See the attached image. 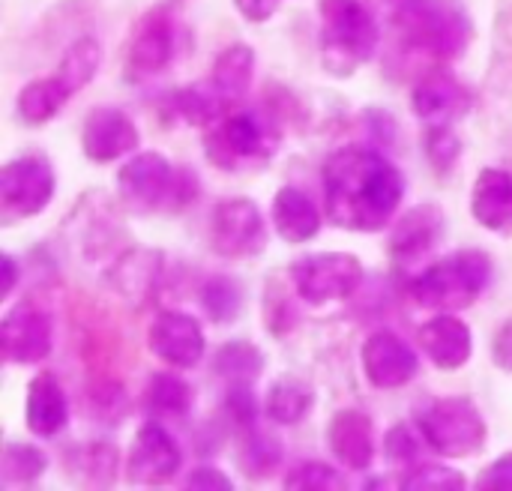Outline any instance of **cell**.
Here are the masks:
<instances>
[{
  "label": "cell",
  "mask_w": 512,
  "mask_h": 491,
  "mask_svg": "<svg viewBox=\"0 0 512 491\" xmlns=\"http://www.w3.org/2000/svg\"><path fill=\"white\" fill-rule=\"evenodd\" d=\"M327 219L354 234L384 231L402 207L405 177L384 150L345 144L324 159L321 168Z\"/></svg>",
  "instance_id": "cell-1"
},
{
  "label": "cell",
  "mask_w": 512,
  "mask_h": 491,
  "mask_svg": "<svg viewBox=\"0 0 512 491\" xmlns=\"http://www.w3.org/2000/svg\"><path fill=\"white\" fill-rule=\"evenodd\" d=\"M282 144V126L270 108L228 111L204 132V156L213 168L240 174L270 165Z\"/></svg>",
  "instance_id": "cell-2"
},
{
  "label": "cell",
  "mask_w": 512,
  "mask_h": 491,
  "mask_svg": "<svg viewBox=\"0 0 512 491\" xmlns=\"http://www.w3.org/2000/svg\"><path fill=\"white\" fill-rule=\"evenodd\" d=\"M495 264L483 249H459L444 255L408 279V294L423 309L462 312L471 309L492 285Z\"/></svg>",
  "instance_id": "cell-3"
},
{
  "label": "cell",
  "mask_w": 512,
  "mask_h": 491,
  "mask_svg": "<svg viewBox=\"0 0 512 491\" xmlns=\"http://www.w3.org/2000/svg\"><path fill=\"white\" fill-rule=\"evenodd\" d=\"M321 66L333 78H351L363 69L381 42V27L363 0H318Z\"/></svg>",
  "instance_id": "cell-4"
},
{
  "label": "cell",
  "mask_w": 512,
  "mask_h": 491,
  "mask_svg": "<svg viewBox=\"0 0 512 491\" xmlns=\"http://www.w3.org/2000/svg\"><path fill=\"white\" fill-rule=\"evenodd\" d=\"M402 39L438 60H456L474 39V24L459 3L450 0H390Z\"/></svg>",
  "instance_id": "cell-5"
},
{
  "label": "cell",
  "mask_w": 512,
  "mask_h": 491,
  "mask_svg": "<svg viewBox=\"0 0 512 491\" xmlns=\"http://www.w3.org/2000/svg\"><path fill=\"white\" fill-rule=\"evenodd\" d=\"M417 429L423 441L444 459H468L486 447L489 426L483 411L468 396L435 399L417 414Z\"/></svg>",
  "instance_id": "cell-6"
},
{
  "label": "cell",
  "mask_w": 512,
  "mask_h": 491,
  "mask_svg": "<svg viewBox=\"0 0 512 491\" xmlns=\"http://www.w3.org/2000/svg\"><path fill=\"white\" fill-rule=\"evenodd\" d=\"M180 168L171 165L159 150H144L126 159L114 177L117 204L132 216L174 213L177 207Z\"/></svg>",
  "instance_id": "cell-7"
},
{
  "label": "cell",
  "mask_w": 512,
  "mask_h": 491,
  "mask_svg": "<svg viewBox=\"0 0 512 491\" xmlns=\"http://www.w3.org/2000/svg\"><path fill=\"white\" fill-rule=\"evenodd\" d=\"M57 192V174L48 156L24 153L0 168V222L12 228L15 222L39 216Z\"/></svg>",
  "instance_id": "cell-8"
},
{
  "label": "cell",
  "mask_w": 512,
  "mask_h": 491,
  "mask_svg": "<svg viewBox=\"0 0 512 491\" xmlns=\"http://www.w3.org/2000/svg\"><path fill=\"white\" fill-rule=\"evenodd\" d=\"M291 282L297 297L309 306L342 303L357 294L363 282V264L351 252H318L291 264Z\"/></svg>",
  "instance_id": "cell-9"
},
{
  "label": "cell",
  "mask_w": 512,
  "mask_h": 491,
  "mask_svg": "<svg viewBox=\"0 0 512 491\" xmlns=\"http://www.w3.org/2000/svg\"><path fill=\"white\" fill-rule=\"evenodd\" d=\"M0 351L9 366H39L54 351V318L51 312L27 297L6 309L0 321Z\"/></svg>",
  "instance_id": "cell-10"
},
{
  "label": "cell",
  "mask_w": 512,
  "mask_h": 491,
  "mask_svg": "<svg viewBox=\"0 0 512 491\" xmlns=\"http://www.w3.org/2000/svg\"><path fill=\"white\" fill-rule=\"evenodd\" d=\"M210 249L225 261H249L267 249V222L252 198H225L210 216Z\"/></svg>",
  "instance_id": "cell-11"
},
{
  "label": "cell",
  "mask_w": 512,
  "mask_h": 491,
  "mask_svg": "<svg viewBox=\"0 0 512 491\" xmlns=\"http://www.w3.org/2000/svg\"><path fill=\"white\" fill-rule=\"evenodd\" d=\"M444 231H447V216L438 201H423V204L411 207L405 216H399V222L393 225L390 240H387L393 270L408 273V279L417 270H423L426 258L441 246Z\"/></svg>",
  "instance_id": "cell-12"
},
{
  "label": "cell",
  "mask_w": 512,
  "mask_h": 491,
  "mask_svg": "<svg viewBox=\"0 0 512 491\" xmlns=\"http://www.w3.org/2000/svg\"><path fill=\"white\" fill-rule=\"evenodd\" d=\"M183 465V450L159 420H147L126 453V483L135 489L168 486Z\"/></svg>",
  "instance_id": "cell-13"
},
{
  "label": "cell",
  "mask_w": 512,
  "mask_h": 491,
  "mask_svg": "<svg viewBox=\"0 0 512 491\" xmlns=\"http://www.w3.org/2000/svg\"><path fill=\"white\" fill-rule=\"evenodd\" d=\"M147 348L159 363L171 369H195L207 354V336L192 315L165 309L147 330Z\"/></svg>",
  "instance_id": "cell-14"
},
{
  "label": "cell",
  "mask_w": 512,
  "mask_h": 491,
  "mask_svg": "<svg viewBox=\"0 0 512 491\" xmlns=\"http://www.w3.org/2000/svg\"><path fill=\"white\" fill-rule=\"evenodd\" d=\"M138 144H141L138 126L123 108L96 105L93 111H87V117L81 123V153L90 162H96V165L117 162V159L135 153Z\"/></svg>",
  "instance_id": "cell-15"
},
{
  "label": "cell",
  "mask_w": 512,
  "mask_h": 491,
  "mask_svg": "<svg viewBox=\"0 0 512 491\" xmlns=\"http://www.w3.org/2000/svg\"><path fill=\"white\" fill-rule=\"evenodd\" d=\"M360 363L375 390H402L420 372L417 351L393 330H375L360 348Z\"/></svg>",
  "instance_id": "cell-16"
},
{
  "label": "cell",
  "mask_w": 512,
  "mask_h": 491,
  "mask_svg": "<svg viewBox=\"0 0 512 491\" xmlns=\"http://www.w3.org/2000/svg\"><path fill=\"white\" fill-rule=\"evenodd\" d=\"M174 36V18L165 6L147 12L126 48V78L138 84L150 75H159L174 57Z\"/></svg>",
  "instance_id": "cell-17"
},
{
  "label": "cell",
  "mask_w": 512,
  "mask_h": 491,
  "mask_svg": "<svg viewBox=\"0 0 512 491\" xmlns=\"http://www.w3.org/2000/svg\"><path fill=\"white\" fill-rule=\"evenodd\" d=\"M165 255L159 249H123L114 255V261L105 270V282L114 294H120L132 306H147L165 279Z\"/></svg>",
  "instance_id": "cell-18"
},
{
  "label": "cell",
  "mask_w": 512,
  "mask_h": 491,
  "mask_svg": "<svg viewBox=\"0 0 512 491\" xmlns=\"http://www.w3.org/2000/svg\"><path fill=\"white\" fill-rule=\"evenodd\" d=\"M411 108L426 126H453L471 108V90L450 72L432 69L411 90Z\"/></svg>",
  "instance_id": "cell-19"
},
{
  "label": "cell",
  "mask_w": 512,
  "mask_h": 491,
  "mask_svg": "<svg viewBox=\"0 0 512 491\" xmlns=\"http://www.w3.org/2000/svg\"><path fill=\"white\" fill-rule=\"evenodd\" d=\"M327 447L345 471H369L375 462V423L360 408H342L327 423Z\"/></svg>",
  "instance_id": "cell-20"
},
{
  "label": "cell",
  "mask_w": 512,
  "mask_h": 491,
  "mask_svg": "<svg viewBox=\"0 0 512 491\" xmlns=\"http://www.w3.org/2000/svg\"><path fill=\"white\" fill-rule=\"evenodd\" d=\"M417 345L441 372H459L474 354L471 327L456 312H441L417 330Z\"/></svg>",
  "instance_id": "cell-21"
},
{
  "label": "cell",
  "mask_w": 512,
  "mask_h": 491,
  "mask_svg": "<svg viewBox=\"0 0 512 491\" xmlns=\"http://www.w3.org/2000/svg\"><path fill=\"white\" fill-rule=\"evenodd\" d=\"M24 423L36 438H54L69 423V402L54 372L42 369L30 378L24 393Z\"/></svg>",
  "instance_id": "cell-22"
},
{
  "label": "cell",
  "mask_w": 512,
  "mask_h": 491,
  "mask_svg": "<svg viewBox=\"0 0 512 491\" xmlns=\"http://www.w3.org/2000/svg\"><path fill=\"white\" fill-rule=\"evenodd\" d=\"M471 216L480 228L512 237V174L504 168H483L471 186Z\"/></svg>",
  "instance_id": "cell-23"
},
{
  "label": "cell",
  "mask_w": 512,
  "mask_h": 491,
  "mask_svg": "<svg viewBox=\"0 0 512 491\" xmlns=\"http://www.w3.org/2000/svg\"><path fill=\"white\" fill-rule=\"evenodd\" d=\"M270 225L285 243H309L321 234V213L309 192L300 186H282L270 204Z\"/></svg>",
  "instance_id": "cell-24"
},
{
  "label": "cell",
  "mask_w": 512,
  "mask_h": 491,
  "mask_svg": "<svg viewBox=\"0 0 512 491\" xmlns=\"http://www.w3.org/2000/svg\"><path fill=\"white\" fill-rule=\"evenodd\" d=\"M66 480L84 489H108L117 483L120 474V453L108 441H90L66 450Z\"/></svg>",
  "instance_id": "cell-25"
},
{
  "label": "cell",
  "mask_w": 512,
  "mask_h": 491,
  "mask_svg": "<svg viewBox=\"0 0 512 491\" xmlns=\"http://www.w3.org/2000/svg\"><path fill=\"white\" fill-rule=\"evenodd\" d=\"M168 108H171V114H174L177 120H183L186 126L210 129V126H216V123L228 114L231 102H228V99L213 87V81L207 78V81H198V84H189V87L174 90L171 99H168Z\"/></svg>",
  "instance_id": "cell-26"
},
{
  "label": "cell",
  "mask_w": 512,
  "mask_h": 491,
  "mask_svg": "<svg viewBox=\"0 0 512 491\" xmlns=\"http://www.w3.org/2000/svg\"><path fill=\"white\" fill-rule=\"evenodd\" d=\"M105 201L108 198L102 192H96L93 201L84 198V204L69 219V225H75V231L81 237V252L87 258H102L105 252H111V240L120 237V228H117L120 222L111 219V207Z\"/></svg>",
  "instance_id": "cell-27"
},
{
  "label": "cell",
  "mask_w": 512,
  "mask_h": 491,
  "mask_svg": "<svg viewBox=\"0 0 512 491\" xmlns=\"http://www.w3.org/2000/svg\"><path fill=\"white\" fill-rule=\"evenodd\" d=\"M255 78V51L246 42H231L228 48H222L210 66V81L213 87L234 105L240 102Z\"/></svg>",
  "instance_id": "cell-28"
},
{
  "label": "cell",
  "mask_w": 512,
  "mask_h": 491,
  "mask_svg": "<svg viewBox=\"0 0 512 491\" xmlns=\"http://www.w3.org/2000/svg\"><path fill=\"white\" fill-rule=\"evenodd\" d=\"M312 405H315V390L303 378H297V375H279L267 387L264 414L276 426H297V423L306 420V414L312 411Z\"/></svg>",
  "instance_id": "cell-29"
},
{
  "label": "cell",
  "mask_w": 512,
  "mask_h": 491,
  "mask_svg": "<svg viewBox=\"0 0 512 491\" xmlns=\"http://www.w3.org/2000/svg\"><path fill=\"white\" fill-rule=\"evenodd\" d=\"M282 444L276 435L252 426V429H240V444H237V468L246 480L252 483H264L270 480L279 465H282Z\"/></svg>",
  "instance_id": "cell-30"
},
{
  "label": "cell",
  "mask_w": 512,
  "mask_h": 491,
  "mask_svg": "<svg viewBox=\"0 0 512 491\" xmlns=\"http://www.w3.org/2000/svg\"><path fill=\"white\" fill-rule=\"evenodd\" d=\"M69 90L57 81V75H45V78H33L27 81L21 90H18V99H15V111L18 117L27 123V126H42L48 120H54L63 105L69 102Z\"/></svg>",
  "instance_id": "cell-31"
},
{
  "label": "cell",
  "mask_w": 512,
  "mask_h": 491,
  "mask_svg": "<svg viewBox=\"0 0 512 491\" xmlns=\"http://www.w3.org/2000/svg\"><path fill=\"white\" fill-rule=\"evenodd\" d=\"M144 411L150 414V420H162V417H186L195 405V390L174 372H156L150 375L144 396H141Z\"/></svg>",
  "instance_id": "cell-32"
},
{
  "label": "cell",
  "mask_w": 512,
  "mask_h": 491,
  "mask_svg": "<svg viewBox=\"0 0 512 491\" xmlns=\"http://www.w3.org/2000/svg\"><path fill=\"white\" fill-rule=\"evenodd\" d=\"M99 63H102V45L93 36H81L63 51L54 75L69 90V96H75L93 81V75L99 72Z\"/></svg>",
  "instance_id": "cell-33"
},
{
  "label": "cell",
  "mask_w": 512,
  "mask_h": 491,
  "mask_svg": "<svg viewBox=\"0 0 512 491\" xmlns=\"http://www.w3.org/2000/svg\"><path fill=\"white\" fill-rule=\"evenodd\" d=\"M264 354L252 342H225L213 354V375L228 384H255L264 372Z\"/></svg>",
  "instance_id": "cell-34"
},
{
  "label": "cell",
  "mask_w": 512,
  "mask_h": 491,
  "mask_svg": "<svg viewBox=\"0 0 512 491\" xmlns=\"http://www.w3.org/2000/svg\"><path fill=\"white\" fill-rule=\"evenodd\" d=\"M48 471V456L24 441H6L0 453V486H33Z\"/></svg>",
  "instance_id": "cell-35"
},
{
  "label": "cell",
  "mask_w": 512,
  "mask_h": 491,
  "mask_svg": "<svg viewBox=\"0 0 512 491\" xmlns=\"http://www.w3.org/2000/svg\"><path fill=\"white\" fill-rule=\"evenodd\" d=\"M201 309L213 324H234L237 315L243 312V288L231 276H210L201 291H198Z\"/></svg>",
  "instance_id": "cell-36"
},
{
  "label": "cell",
  "mask_w": 512,
  "mask_h": 491,
  "mask_svg": "<svg viewBox=\"0 0 512 491\" xmlns=\"http://www.w3.org/2000/svg\"><path fill=\"white\" fill-rule=\"evenodd\" d=\"M423 150L438 174H450V168L462 159V138L456 135L453 126H426Z\"/></svg>",
  "instance_id": "cell-37"
},
{
  "label": "cell",
  "mask_w": 512,
  "mask_h": 491,
  "mask_svg": "<svg viewBox=\"0 0 512 491\" xmlns=\"http://www.w3.org/2000/svg\"><path fill=\"white\" fill-rule=\"evenodd\" d=\"M285 489L294 491H345L348 489V477L324 462H300L294 471H288L285 477Z\"/></svg>",
  "instance_id": "cell-38"
},
{
  "label": "cell",
  "mask_w": 512,
  "mask_h": 491,
  "mask_svg": "<svg viewBox=\"0 0 512 491\" xmlns=\"http://www.w3.org/2000/svg\"><path fill=\"white\" fill-rule=\"evenodd\" d=\"M399 489L411 491H462L468 489V477L450 465H417L414 471H408L402 477Z\"/></svg>",
  "instance_id": "cell-39"
},
{
  "label": "cell",
  "mask_w": 512,
  "mask_h": 491,
  "mask_svg": "<svg viewBox=\"0 0 512 491\" xmlns=\"http://www.w3.org/2000/svg\"><path fill=\"white\" fill-rule=\"evenodd\" d=\"M264 327H267L276 339H285V336L297 327L294 300H291V294H288L279 282H270V288H267V294H264Z\"/></svg>",
  "instance_id": "cell-40"
},
{
  "label": "cell",
  "mask_w": 512,
  "mask_h": 491,
  "mask_svg": "<svg viewBox=\"0 0 512 491\" xmlns=\"http://www.w3.org/2000/svg\"><path fill=\"white\" fill-rule=\"evenodd\" d=\"M255 384H228L225 390V414L237 423V429H252L258 426V396L252 390Z\"/></svg>",
  "instance_id": "cell-41"
},
{
  "label": "cell",
  "mask_w": 512,
  "mask_h": 491,
  "mask_svg": "<svg viewBox=\"0 0 512 491\" xmlns=\"http://www.w3.org/2000/svg\"><path fill=\"white\" fill-rule=\"evenodd\" d=\"M90 405H93V414H99V420H105L108 426L123 423L129 414V396H126L123 384H117V381L90 393Z\"/></svg>",
  "instance_id": "cell-42"
},
{
  "label": "cell",
  "mask_w": 512,
  "mask_h": 491,
  "mask_svg": "<svg viewBox=\"0 0 512 491\" xmlns=\"http://www.w3.org/2000/svg\"><path fill=\"white\" fill-rule=\"evenodd\" d=\"M384 456H387L390 465H399V468L414 465L420 459V441H417V435L405 423L390 426L387 435H384Z\"/></svg>",
  "instance_id": "cell-43"
},
{
  "label": "cell",
  "mask_w": 512,
  "mask_h": 491,
  "mask_svg": "<svg viewBox=\"0 0 512 491\" xmlns=\"http://www.w3.org/2000/svg\"><path fill=\"white\" fill-rule=\"evenodd\" d=\"M360 120H363V126H366V135L372 138V144H375L378 150H390V147L396 144V135H399V120H396V117H393L387 108H378V105H372V108H363Z\"/></svg>",
  "instance_id": "cell-44"
},
{
  "label": "cell",
  "mask_w": 512,
  "mask_h": 491,
  "mask_svg": "<svg viewBox=\"0 0 512 491\" xmlns=\"http://www.w3.org/2000/svg\"><path fill=\"white\" fill-rule=\"evenodd\" d=\"M477 489L512 491V453L498 456V459L477 477Z\"/></svg>",
  "instance_id": "cell-45"
},
{
  "label": "cell",
  "mask_w": 512,
  "mask_h": 491,
  "mask_svg": "<svg viewBox=\"0 0 512 491\" xmlns=\"http://www.w3.org/2000/svg\"><path fill=\"white\" fill-rule=\"evenodd\" d=\"M186 489L231 491L234 489V483H231V477L222 474L219 468H213V465H198V468L186 477Z\"/></svg>",
  "instance_id": "cell-46"
},
{
  "label": "cell",
  "mask_w": 512,
  "mask_h": 491,
  "mask_svg": "<svg viewBox=\"0 0 512 491\" xmlns=\"http://www.w3.org/2000/svg\"><path fill=\"white\" fill-rule=\"evenodd\" d=\"M237 12L252 21V24H264L276 15V9L282 6V0H234Z\"/></svg>",
  "instance_id": "cell-47"
},
{
  "label": "cell",
  "mask_w": 512,
  "mask_h": 491,
  "mask_svg": "<svg viewBox=\"0 0 512 491\" xmlns=\"http://www.w3.org/2000/svg\"><path fill=\"white\" fill-rule=\"evenodd\" d=\"M492 360L501 372L512 375V321L498 327V333L492 339Z\"/></svg>",
  "instance_id": "cell-48"
},
{
  "label": "cell",
  "mask_w": 512,
  "mask_h": 491,
  "mask_svg": "<svg viewBox=\"0 0 512 491\" xmlns=\"http://www.w3.org/2000/svg\"><path fill=\"white\" fill-rule=\"evenodd\" d=\"M15 285H18V261L6 252L3 255V300L12 297Z\"/></svg>",
  "instance_id": "cell-49"
}]
</instances>
